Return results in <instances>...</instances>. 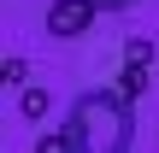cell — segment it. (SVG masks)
<instances>
[{
	"label": "cell",
	"mask_w": 159,
	"mask_h": 153,
	"mask_svg": "<svg viewBox=\"0 0 159 153\" xmlns=\"http://www.w3.org/2000/svg\"><path fill=\"white\" fill-rule=\"evenodd\" d=\"M136 147V100L124 88H83L71 118L41 142V153H130Z\"/></svg>",
	"instance_id": "1"
},
{
	"label": "cell",
	"mask_w": 159,
	"mask_h": 153,
	"mask_svg": "<svg viewBox=\"0 0 159 153\" xmlns=\"http://www.w3.org/2000/svg\"><path fill=\"white\" fill-rule=\"evenodd\" d=\"M100 12H106L100 0H53V6H47V35H53V41H77V35L94 29Z\"/></svg>",
	"instance_id": "2"
},
{
	"label": "cell",
	"mask_w": 159,
	"mask_h": 153,
	"mask_svg": "<svg viewBox=\"0 0 159 153\" xmlns=\"http://www.w3.org/2000/svg\"><path fill=\"white\" fill-rule=\"evenodd\" d=\"M148 59H153V47H148V41H130V53H124V77H118V88H124L130 100L148 88Z\"/></svg>",
	"instance_id": "3"
},
{
	"label": "cell",
	"mask_w": 159,
	"mask_h": 153,
	"mask_svg": "<svg viewBox=\"0 0 159 153\" xmlns=\"http://www.w3.org/2000/svg\"><path fill=\"white\" fill-rule=\"evenodd\" d=\"M24 112H30V118H41V112H47V94H41V88H30V94H24Z\"/></svg>",
	"instance_id": "4"
},
{
	"label": "cell",
	"mask_w": 159,
	"mask_h": 153,
	"mask_svg": "<svg viewBox=\"0 0 159 153\" xmlns=\"http://www.w3.org/2000/svg\"><path fill=\"white\" fill-rule=\"evenodd\" d=\"M100 6H106V12H124V6H136V0H100Z\"/></svg>",
	"instance_id": "5"
}]
</instances>
